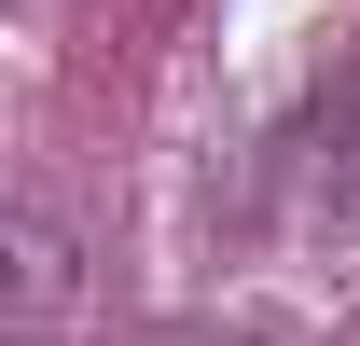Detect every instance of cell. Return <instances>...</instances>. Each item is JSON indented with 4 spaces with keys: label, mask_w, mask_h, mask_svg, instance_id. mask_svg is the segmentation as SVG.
<instances>
[]
</instances>
